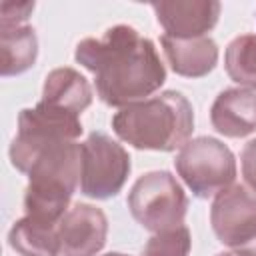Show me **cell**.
Returning <instances> with one entry per match:
<instances>
[{"mask_svg": "<svg viewBox=\"0 0 256 256\" xmlns=\"http://www.w3.org/2000/svg\"><path fill=\"white\" fill-rule=\"evenodd\" d=\"M74 58L94 74L98 98L114 108L146 100L166 80L152 40L128 24H116L100 38L80 40Z\"/></svg>", "mask_w": 256, "mask_h": 256, "instance_id": "obj_1", "label": "cell"}, {"mask_svg": "<svg viewBox=\"0 0 256 256\" xmlns=\"http://www.w3.org/2000/svg\"><path fill=\"white\" fill-rule=\"evenodd\" d=\"M116 136L138 150H180L194 130V110L182 92L166 90L120 108L112 116Z\"/></svg>", "mask_w": 256, "mask_h": 256, "instance_id": "obj_2", "label": "cell"}, {"mask_svg": "<svg viewBox=\"0 0 256 256\" xmlns=\"http://www.w3.org/2000/svg\"><path fill=\"white\" fill-rule=\"evenodd\" d=\"M82 144L62 142L44 150L28 170L24 192L26 216L58 224L68 212L70 198L80 184Z\"/></svg>", "mask_w": 256, "mask_h": 256, "instance_id": "obj_3", "label": "cell"}, {"mask_svg": "<svg viewBox=\"0 0 256 256\" xmlns=\"http://www.w3.org/2000/svg\"><path fill=\"white\" fill-rule=\"evenodd\" d=\"M80 134L82 122L78 114L40 100L18 116V132L10 144V162L16 170L28 174L44 150L62 142H76Z\"/></svg>", "mask_w": 256, "mask_h": 256, "instance_id": "obj_4", "label": "cell"}, {"mask_svg": "<svg viewBox=\"0 0 256 256\" xmlns=\"http://www.w3.org/2000/svg\"><path fill=\"white\" fill-rule=\"evenodd\" d=\"M178 176L198 198L218 196L230 188L236 178V160L232 150L212 136L188 140L174 160Z\"/></svg>", "mask_w": 256, "mask_h": 256, "instance_id": "obj_5", "label": "cell"}, {"mask_svg": "<svg viewBox=\"0 0 256 256\" xmlns=\"http://www.w3.org/2000/svg\"><path fill=\"white\" fill-rule=\"evenodd\" d=\"M132 218L150 232H162L182 226L188 198L180 182L166 170H154L140 176L128 192Z\"/></svg>", "mask_w": 256, "mask_h": 256, "instance_id": "obj_6", "label": "cell"}, {"mask_svg": "<svg viewBox=\"0 0 256 256\" xmlns=\"http://www.w3.org/2000/svg\"><path fill=\"white\" fill-rule=\"evenodd\" d=\"M130 168V156L122 144L104 132H92L82 142L80 192L88 198L108 200L122 190Z\"/></svg>", "mask_w": 256, "mask_h": 256, "instance_id": "obj_7", "label": "cell"}, {"mask_svg": "<svg viewBox=\"0 0 256 256\" xmlns=\"http://www.w3.org/2000/svg\"><path fill=\"white\" fill-rule=\"evenodd\" d=\"M210 224L216 238L232 250L256 238V194L246 186L232 184L214 196Z\"/></svg>", "mask_w": 256, "mask_h": 256, "instance_id": "obj_8", "label": "cell"}, {"mask_svg": "<svg viewBox=\"0 0 256 256\" xmlns=\"http://www.w3.org/2000/svg\"><path fill=\"white\" fill-rule=\"evenodd\" d=\"M108 234L106 214L92 204L78 202L58 222L60 256H96Z\"/></svg>", "mask_w": 256, "mask_h": 256, "instance_id": "obj_9", "label": "cell"}, {"mask_svg": "<svg viewBox=\"0 0 256 256\" xmlns=\"http://www.w3.org/2000/svg\"><path fill=\"white\" fill-rule=\"evenodd\" d=\"M156 20L172 38H200L210 32L220 18V2L188 0V2H152Z\"/></svg>", "mask_w": 256, "mask_h": 256, "instance_id": "obj_10", "label": "cell"}, {"mask_svg": "<svg viewBox=\"0 0 256 256\" xmlns=\"http://www.w3.org/2000/svg\"><path fill=\"white\" fill-rule=\"evenodd\" d=\"M212 126L228 138H244L256 130V92L248 88L222 90L210 108Z\"/></svg>", "mask_w": 256, "mask_h": 256, "instance_id": "obj_11", "label": "cell"}, {"mask_svg": "<svg viewBox=\"0 0 256 256\" xmlns=\"http://www.w3.org/2000/svg\"><path fill=\"white\" fill-rule=\"evenodd\" d=\"M170 68L186 78H200L214 70L218 62V46L210 36L200 38H160Z\"/></svg>", "mask_w": 256, "mask_h": 256, "instance_id": "obj_12", "label": "cell"}, {"mask_svg": "<svg viewBox=\"0 0 256 256\" xmlns=\"http://www.w3.org/2000/svg\"><path fill=\"white\" fill-rule=\"evenodd\" d=\"M42 102L80 116L92 104V88L78 70L68 66L54 68L44 80Z\"/></svg>", "mask_w": 256, "mask_h": 256, "instance_id": "obj_13", "label": "cell"}, {"mask_svg": "<svg viewBox=\"0 0 256 256\" xmlns=\"http://www.w3.org/2000/svg\"><path fill=\"white\" fill-rule=\"evenodd\" d=\"M38 56L36 30L24 26H0V74L16 76L34 66Z\"/></svg>", "mask_w": 256, "mask_h": 256, "instance_id": "obj_14", "label": "cell"}, {"mask_svg": "<svg viewBox=\"0 0 256 256\" xmlns=\"http://www.w3.org/2000/svg\"><path fill=\"white\" fill-rule=\"evenodd\" d=\"M8 242L20 256H58L60 238L58 224H48L30 216L14 222L8 232Z\"/></svg>", "mask_w": 256, "mask_h": 256, "instance_id": "obj_15", "label": "cell"}, {"mask_svg": "<svg viewBox=\"0 0 256 256\" xmlns=\"http://www.w3.org/2000/svg\"><path fill=\"white\" fill-rule=\"evenodd\" d=\"M224 66L228 76L240 84V88L256 92V34L236 36L226 46Z\"/></svg>", "mask_w": 256, "mask_h": 256, "instance_id": "obj_16", "label": "cell"}, {"mask_svg": "<svg viewBox=\"0 0 256 256\" xmlns=\"http://www.w3.org/2000/svg\"><path fill=\"white\" fill-rule=\"evenodd\" d=\"M190 246V230L182 224L170 230L156 232L142 248V256H188Z\"/></svg>", "mask_w": 256, "mask_h": 256, "instance_id": "obj_17", "label": "cell"}, {"mask_svg": "<svg viewBox=\"0 0 256 256\" xmlns=\"http://www.w3.org/2000/svg\"><path fill=\"white\" fill-rule=\"evenodd\" d=\"M34 2H2L0 4V26H24Z\"/></svg>", "mask_w": 256, "mask_h": 256, "instance_id": "obj_18", "label": "cell"}, {"mask_svg": "<svg viewBox=\"0 0 256 256\" xmlns=\"http://www.w3.org/2000/svg\"><path fill=\"white\" fill-rule=\"evenodd\" d=\"M240 166H242V176L246 186L256 194V138L244 146L240 154Z\"/></svg>", "mask_w": 256, "mask_h": 256, "instance_id": "obj_19", "label": "cell"}, {"mask_svg": "<svg viewBox=\"0 0 256 256\" xmlns=\"http://www.w3.org/2000/svg\"><path fill=\"white\" fill-rule=\"evenodd\" d=\"M234 256H256V238L234 250Z\"/></svg>", "mask_w": 256, "mask_h": 256, "instance_id": "obj_20", "label": "cell"}, {"mask_svg": "<svg viewBox=\"0 0 256 256\" xmlns=\"http://www.w3.org/2000/svg\"><path fill=\"white\" fill-rule=\"evenodd\" d=\"M104 256H128V254H122V252H108V254H104Z\"/></svg>", "mask_w": 256, "mask_h": 256, "instance_id": "obj_21", "label": "cell"}, {"mask_svg": "<svg viewBox=\"0 0 256 256\" xmlns=\"http://www.w3.org/2000/svg\"><path fill=\"white\" fill-rule=\"evenodd\" d=\"M218 256H234V254H218Z\"/></svg>", "mask_w": 256, "mask_h": 256, "instance_id": "obj_22", "label": "cell"}]
</instances>
